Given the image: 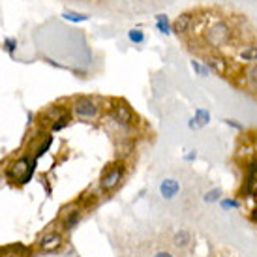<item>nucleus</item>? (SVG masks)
<instances>
[{
  "label": "nucleus",
  "mask_w": 257,
  "mask_h": 257,
  "mask_svg": "<svg viewBox=\"0 0 257 257\" xmlns=\"http://www.w3.org/2000/svg\"><path fill=\"white\" fill-rule=\"evenodd\" d=\"M36 165H38V160H36L34 156H32V158L23 156V158L15 160V162L6 169V179L10 182H13V184H17V186H25V184H29L30 179L34 177Z\"/></svg>",
  "instance_id": "f257e3e1"
},
{
  "label": "nucleus",
  "mask_w": 257,
  "mask_h": 257,
  "mask_svg": "<svg viewBox=\"0 0 257 257\" xmlns=\"http://www.w3.org/2000/svg\"><path fill=\"white\" fill-rule=\"evenodd\" d=\"M122 179H124V165L122 163H113L102 175V179H100V190L109 193V191H113L114 188L120 186Z\"/></svg>",
  "instance_id": "f03ea898"
},
{
  "label": "nucleus",
  "mask_w": 257,
  "mask_h": 257,
  "mask_svg": "<svg viewBox=\"0 0 257 257\" xmlns=\"http://www.w3.org/2000/svg\"><path fill=\"white\" fill-rule=\"evenodd\" d=\"M81 220H83V209L79 205L75 207V203L68 205V207L60 210V231L62 233H72L81 223Z\"/></svg>",
  "instance_id": "7ed1b4c3"
},
{
  "label": "nucleus",
  "mask_w": 257,
  "mask_h": 257,
  "mask_svg": "<svg viewBox=\"0 0 257 257\" xmlns=\"http://www.w3.org/2000/svg\"><path fill=\"white\" fill-rule=\"evenodd\" d=\"M111 118H113L116 124H120V126H134L135 124V113L132 111V107L126 104V102H113L111 105Z\"/></svg>",
  "instance_id": "20e7f679"
},
{
  "label": "nucleus",
  "mask_w": 257,
  "mask_h": 257,
  "mask_svg": "<svg viewBox=\"0 0 257 257\" xmlns=\"http://www.w3.org/2000/svg\"><path fill=\"white\" fill-rule=\"evenodd\" d=\"M62 244H64V233H62V231H47V233H43V235L38 238V242H36L39 252H45V254L57 252V250L62 248Z\"/></svg>",
  "instance_id": "39448f33"
},
{
  "label": "nucleus",
  "mask_w": 257,
  "mask_h": 257,
  "mask_svg": "<svg viewBox=\"0 0 257 257\" xmlns=\"http://www.w3.org/2000/svg\"><path fill=\"white\" fill-rule=\"evenodd\" d=\"M229 38H231V30H229V27L223 21L214 23V25L209 27V30H207V41H209L212 47L223 45Z\"/></svg>",
  "instance_id": "423d86ee"
},
{
  "label": "nucleus",
  "mask_w": 257,
  "mask_h": 257,
  "mask_svg": "<svg viewBox=\"0 0 257 257\" xmlns=\"http://www.w3.org/2000/svg\"><path fill=\"white\" fill-rule=\"evenodd\" d=\"M72 109H73V114H77L79 118H86V120L96 118L100 113V105L92 98H79Z\"/></svg>",
  "instance_id": "0eeeda50"
},
{
  "label": "nucleus",
  "mask_w": 257,
  "mask_h": 257,
  "mask_svg": "<svg viewBox=\"0 0 257 257\" xmlns=\"http://www.w3.org/2000/svg\"><path fill=\"white\" fill-rule=\"evenodd\" d=\"M191 23H193V13H190V11H186V13H181L177 19H175V23L171 25V30L175 32V34H186L188 30H190Z\"/></svg>",
  "instance_id": "6e6552de"
},
{
  "label": "nucleus",
  "mask_w": 257,
  "mask_h": 257,
  "mask_svg": "<svg viewBox=\"0 0 257 257\" xmlns=\"http://www.w3.org/2000/svg\"><path fill=\"white\" fill-rule=\"evenodd\" d=\"M179 191H181L179 181H175V179H163L160 182V193H162L163 199H175Z\"/></svg>",
  "instance_id": "1a4fd4ad"
},
{
  "label": "nucleus",
  "mask_w": 257,
  "mask_h": 257,
  "mask_svg": "<svg viewBox=\"0 0 257 257\" xmlns=\"http://www.w3.org/2000/svg\"><path fill=\"white\" fill-rule=\"evenodd\" d=\"M205 64H207L209 70L216 72L218 75H223V73H225V70H227V62H225L221 57H209Z\"/></svg>",
  "instance_id": "9d476101"
},
{
  "label": "nucleus",
  "mask_w": 257,
  "mask_h": 257,
  "mask_svg": "<svg viewBox=\"0 0 257 257\" xmlns=\"http://www.w3.org/2000/svg\"><path fill=\"white\" fill-rule=\"evenodd\" d=\"M256 182H257L256 177L246 175V181H244L242 188H240V193H242L244 197H254V195H256Z\"/></svg>",
  "instance_id": "9b49d317"
},
{
  "label": "nucleus",
  "mask_w": 257,
  "mask_h": 257,
  "mask_svg": "<svg viewBox=\"0 0 257 257\" xmlns=\"http://www.w3.org/2000/svg\"><path fill=\"white\" fill-rule=\"evenodd\" d=\"M190 242H191V235L188 233V231H177L175 233V237H173V244L177 248H186V246H190Z\"/></svg>",
  "instance_id": "f8f14e48"
},
{
  "label": "nucleus",
  "mask_w": 257,
  "mask_h": 257,
  "mask_svg": "<svg viewBox=\"0 0 257 257\" xmlns=\"http://www.w3.org/2000/svg\"><path fill=\"white\" fill-rule=\"evenodd\" d=\"M156 27H158V30H160L162 34H171V23H169V17L163 15V13L156 15Z\"/></svg>",
  "instance_id": "ddd939ff"
},
{
  "label": "nucleus",
  "mask_w": 257,
  "mask_h": 257,
  "mask_svg": "<svg viewBox=\"0 0 257 257\" xmlns=\"http://www.w3.org/2000/svg\"><path fill=\"white\" fill-rule=\"evenodd\" d=\"M64 113H66V109H64V107H49L47 111L43 113V120L53 124L58 116H60V114H64Z\"/></svg>",
  "instance_id": "4468645a"
},
{
  "label": "nucleus",
  "mask_w": 257,
  "mask_h": 257,
  "mask_svg": "<svg viewBox=\"0 0 257 257\" xmlns=\"http://www.w3.org/2000/svg\"><path fill=\"white\" fill-rule=\"evenodd\" d=\"M70 120H72V114L66 111V113L60 114L57 120L51 124V130H53V132H60V130H64L68 124H70Z\"/></svg>",
  "instance_id": "2eb2a0df"
},
{
  "label": "nucleus",
  "mask_w": 257,
  "mask_h": 257,
  "mask_svg": "<svg viewBox=\"0 0 257 257\" xmlns=\"http://www.w3.org/2000/svg\"><path fill=\"white\" fill-rule=\"evenodd\" d=\"M62 17L66 21H72V23H85V21L90 19V15L86 13H79V11H64Z\"/></svg>",
  "instance_id": "dca6fc26"
},
{
  "label": "nucleus",
  "mask_w": 257,
  "mask_h": 257,
  "mask_svg": "<svg viewBox=\"0 0 257 257\" xmlns=\"http://www.w3.org/2000/svg\"><path fill=\"white\" fill-rule=\"evenodd\" d=\"M193 118L197 120L199 128H203V126H207V124L210 122V113L207 111V109L199 107V109H195V114H193Z\"/></svg>",
  "instance_id": "f3484780"
},
{
  "label": "nucleus",
  "mask_w": 257,
  "mask_h": 257,
  "mask_svg": "<svg viewBox=\"0 0 257 257\" xmlns=\"http://www.w3.org/2000/svg\"><path fill=\"white\" fill-rule=\"evenodd\" d=\"M51 145H53V135H45V139L41 141V145L38 147V150H36V154H34V158L36 160H39L43 154L47 152L49 148H51Z\"/></svg>",
  "instance_id": "a211bd4d"
},
{
  "label": "nucleus",
  "mask_w": 257,
  "mask_h": 257,
  "mask_svg": "<svg viewBox=\"0 0 257 257\" xmlns=\"http://www.w3.org/2000/svg\"><path fill=\"white\" fill-rule=\"evenodd\" d=\"M128 39L135 45H141V43H145V32L141 29H132L128 32Z\"/></svg>",
  "instance_id": "6ab92c4d"
},
{
  "label": "nucleus",
  "mask_w": 257,
  "mask_h": 257,
  "mask_svg": "<svg viewBox=\"0 0 257 257\" xmlns=\"http://www.w3.org/2000/svg\"><path fill=\"white\" fill-rule=\"evenodd\" d=\"M191 68H193V72L201 77H207L210 73V70L207 68V64H205V62H199V60H195V58L191 60Z\"/></svg>",
  "instance_id": "aec40b11"
},
{
  "label": "nucleus",
  "mask_w": 257,
  "mask_h": 257,
  "mask_svg": "<svg viewBox=\"0 0 257 257\" xmlns=\"http://www.w3.org/2000/svg\"><path fill=\"white\" fill-rule=\"evenodd\" d=\"M220 199H221V190L220 188H212V190L203 195L205 203H220Z\"/></svg>",
  "instance_id": "412c9836"
},
{
  "label": "nucleus",
  "mask_w": 257,
  "mask_h": 257,
  "mask_svg": "<svg viewBox=\"0 0 257 257\" xmlns=\"http://www.w3.org/2000/svg\"><path fill=\"white\" fill-rule=\"evenodd\" d=\"M240 58L246 62H257V47H246L240 51Z\"/></svg>",
  "instance_id": "4be33fe9"
},
{
  "label": "nucleus",
  "mask_w": 257,
  "mask_h": 257,
  "mask_svg": "<svg viewBox=\"0 0 257 257\" xmlns=\"http://www.w3.org/2000/svg\"><path fill=\"white\" fill-rule=\"evenodd\" d=\"M220 207L223 210H237V209H240V201H237V199H231V197H221L220 199Z\"/></svg>",
  "instance_id": "5701e85b"
},
{
  "label": "nucleus",
  "mask_w": 257,
  "mask_h": 257,
  "mask_svg": "<svg viewBox=\"0 0 257 257\" xmlns=\"http://www.w3.org/2000/svg\"><path fill=\"white\" fill-rule=\"evenodd\" d=\"M246 79H248V83H250V86H252L254 90H257V66H252L248 70Z\"/></svg>",
  "instance_id": "b1692460"
},
{
  "label": "nucleus",
  "mask_w": 257,
  "mask_h": 257,
  "mask_svg": "<svg viewBox=\"0 0 257 257\" xmlns=\"http://www.w3.org/2000/svg\"><path fill=\"white\" fill-rule=\"evenodd\" d=\"M4 49H6L10 55H13V53H15V49H17V39L15 38H6L4 39Z\"/></svg>",
  "instance_id": "393cba45"
},
{
  "label": "nucleus",
  "mask_w": 257,
  "mask_h": 257,
  "mask_svg": "<svg viewBox=\"0 0 257 257\" xmlns=\"http://www.w3.org/2000/svg\"><path fill=\"white\" fill-rule=\"evenodd\" d=\"M248 175H252V177L257 179V158H254L252 162L248 163Z\"/></svg>",
  "instance_id": "a878e982"
},
{
  "label": "nucleus",
  "mask_w": 257,
  "mask_h": 257,
  "mask_svg": "<svg viewBox=\"0 0 257 257\" xmlns=\"http://www.w3.org/2000/svg\"><path fill=\"white\" fill-rule=\"evenodd\" d=\"M225 124L231 126V128H235V130H238V132H242V130H244V126H242L240 122H237V120H233V118H225Z\"/></svg>",
  "instance_id": "bb28decb"
},
{
  "label": "nucleus",
  "mask_w": 257,
  "mask_h": 257,
  "mask_svg": "<svg viewBox=\"0 0 257 257\" xmlns=\"http://www.w3.org/2000/svg\"><path fill=\"white\" fill-rule=\"evenodd\" d=\"M195 158H197V152H195V150H190V152L184 156V160H186V162H193Z\"/></svg>",
  "instance_id": "cd10ccee"
},
{
  "label": "nucleus",
  "mask_w": 257,
  "mask_h": 257,
  "mask_svg": "<svg viewBox=\"0 0 257 257\" xmlns=\"http://www.w3.org/2000/svg\"><path fill=\"white\" fill-rule=\"evenodd\" d=\"M154 257H173V254L171 252H158Z\"/></svg>",
  "instance_id": "c85d7f7f"
},
{
  "label": "nucleus",
  "mask_w": 257,
  "mask_h": 257,
  "mask_svg": "<svg viewBox=\"0 0 257 257\" xmlns=\"http://www.w3.org/2000/svg\"><path fill=\"white\" fill-rule=\"evenodd\" d=\"M252 220L257 223V210H252Z\"/></svg>",
  "instance_id": "c756f323"
}]
</instances>
